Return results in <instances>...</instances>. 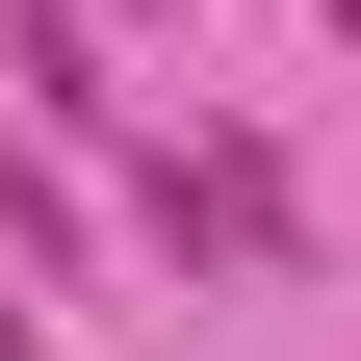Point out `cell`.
Returning <instances> with one entry per match:
<instances>
[{"instance_id":"cell-4","label":"cell","mask_w":361,"mask_h":361,"mask_svg":"<svg viewBox=\"0 0 361 361\" xmlns=\"http://www.w3.org/2000/svg\"><path fill=\"white\" fill-rule=\"evenodd\" d=\"M78 26H180V0H78Z\"/></svg>"},{"instance_id":"cell-1","label":"cell","mask_w":361,"mask_h":361,"mask_svg":"<svg viewBox=\"0 0 361 361\" xmlns=\"http://www.w3.org/2000/svg\"><path fill=\"white\" fill-rule=\"evenodd\" d=\"M155 258H233L258 284V258H284V180L258 155H155Z\"/></svg>"},{"instance_id":"cell-2","label":"cell","mask_w":361,"mask_h":361,"mask_svg":"<svg viewBox=\"0 0 361 361\" xmlns=\"http://www.w3.org/2000/svg\"><path fill=\"white\" fill-rule=\"evenodd\" d=\"M0 78H26L52 129H129V104H104V26H78V0H0Z\"/></svg>"},{"instance_id":"cell-5","label":"cell","mask_w":361,"mask_h":361,"mask_svg":"<svg viewBox=\"0 0 361 361\" xmlns=\"http://www.w3.org/2000/svg\"><path fill=\"white\" fill-rule=\"evenodd\" d=\"M0 361H26V284H0Z\"/></svg>"},{"instance_id":"cell-3","label":"cell","mask_w":361,"mask_h":361,"mask_svg":"<svg viewBox=\"0 0 361 361\" xmlns=\"http://www.w3.org/2000/svg\"><path fill=\"white\" fill-rule=\"evenodd\" d=\"M0 258H78V180L26 155V129H0Z\"/></svg>"}]
</instances>
